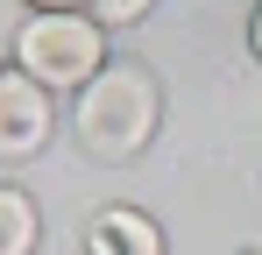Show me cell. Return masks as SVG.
<instances>
[{
	"mask_svg": "<svg viewBox=\"0 0 262 255\" xmlns=\"http://www.w3.org/2000/svg\"><path fill=\"white\" fill-rule=\"evenodd\" d=\"M50 135V99L36 78H0V156H36Z\"/></svg>",
	"mask_w": 262,
	"mask_h": 255,
	"instance_id": "3957f363",
	"label": "cell"
},
{
	"mask_svg": "<svg viewBox=\"0 0 262 255\" xmlns=\"http://www.w3.org/2000/svg\"><path fill=\"white\" fill-rule=\"evenodd\" d=\"M85 248H92V255H163V234H156V220L114 206V213H99V220H92Z\"/></svg>",
	"mask_w": 262,
	"mask_h": 255,
	"instance_id": "277c9868",
	"label": "cell"
},
{
	"mask_svg": "<svg viewBox=\"0 0 262 255\" xmlns=\"http://www.w3.org/2000/svg\"><path fill=\"white\" fill-rule=\"evenodd\" d=\"M14 57H21V78H36V85H92L106 71L99 22H85V14H36V22H21Z\"/></svg>",
	"mask_w": 262,
	"mask_h": 255,
	"instance_id": "7a4b0ae2",
	"label": "cell"
},
{
	"mask_svg": "<svg viewBox=\"0 0 262 255\" xmlns=\"http://www.w3.org/2000/svg\"><path fill=\"white\" fill-rule=\"evenodd\" d=\"M36 7H43V14H71V0H36Z\"/></svg>",
	"mask_w": 262,
	"mask_h": 255,
	"instance_id": "52a82bcc",
	"label": "cell"
},
{
	"mask_svg": "<svg viewBox=\"0 0 262 255\" xmlns=\"http://www.w3.org/2000/svg\"><path fill=\"white\" fill-rule=\"evenodd\" d=\"M156 135V85L135 64H106L78 92V142L92 156H135Z\"/></svg>",
	"mask_w": 262,
	"mask_h": 255,
	"instance_id": "6da1fadb",
	"label": "cell"
},
{
	"mask_svg": "<svg viewBox=\"0 0 262 255\" xmlns=\"http://www.w3.org/2000/svg\"><path fill=\"white\" fill-rule=\"evenodd\" d=\"M29 248H36V206L14 184H0V255H29Z\"/></svg>",
	"mask_w": 262,
	"mask_h": 255,
	"instance_id": "5b68a950",
	"label": "cell"
},
{
	"mask_svg": "<svg viewBox=\"0 0 262 255\" xmlns=\"http://www.w3.org/2000/svg\"><path fill=\"white\" fill-rule=\"evenodd\" d=\"M255 57H262V7H255Z\"/></svg>",
	"mask_w": 262,
	"mask_h": 255,
	"instance_id": "ba28073f",
	"label": "cell"
},
{
	"mask_svg": "<svg viewBox=\"0 0 262 255\" xmlns=\"http://www.w3.org/2000/svg\"><path fill=\"white\" fill-rule=\"evenodd\" d=\"M135 14H149V0H99V22H114V29L135 22Z\"/></svg>",
	"mask_w": 262,
	"mask_h": 255,
	"instance_id": "8992f818",
	"label": "cell"
}]
</instances>
